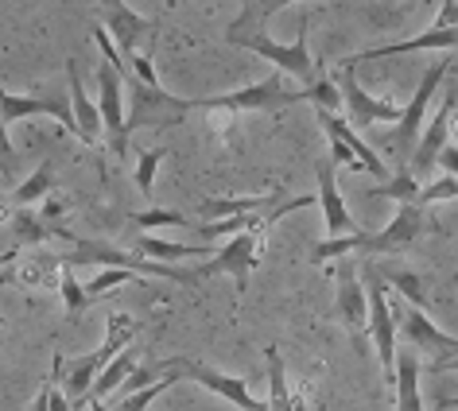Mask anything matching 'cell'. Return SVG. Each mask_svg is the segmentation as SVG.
Masks as SVG:
<instances>
[{"instance_id": "cell-36", "label": "cell", "mask_w": 458, "mask_h": 411, "mask_svg": "<svg viewBox=\"0 0 458 411\" xmlns=\"http://www.w3.org/2000/svg\"><path fill=\"white\" fill-rule=\"evenodd\" d=\"M132 225H140V230H152V225H187V230H194L187 214H175V210H144V214H132Z\"/></svg>"}, {"instance_id": "cell-28", "label": "cell", "mask_w": 458, "mask_h": 411, "mask_svg": "<svg viewBox=\"0 0 458 411\" xmlns=\"http://www.w3.org/2000/svg\"><path fill=\"white\" fill-rule=\"evenodd\" d=\"M55 190V171L47 167V164H43L39 171H36V175H31V179H24V182H20V187H16V194H13V202H16V210H28V206L31 202H39V198H47V194Z\"/></svg>"}, {"instance_id": "cell-2", "label": "cell", "mask_w": 458, "mask_h": 411, "mask_svg": "<svg viewBox=\"0 0 458 411\" xmlns=\"http://www.w3.org/2000/svg\"><path fill=\"white\" fill-rule=\"evenodd\" d=\"M140 334V323H136L132 315H109V326H106V341H101V349L94 353H86V357H78L74 365H63V396H66V404H71V411L78 407H86V392H89V384L98 381V373L106 369V365L117 357L121 349H129L132 346V338Z\"/></svg>"}, {"instance_id": "cell-21", "label": "cell", "mask_w": 458, "mask_h": 411, "mask_svg": "<svg viewBox=\"0 0 458 411\" xmlns=\"http://www.w3.org/2000/svg\"><path fill=\"white\" fill-rule=\"evenodd\" d=\"M454 28H446V31H428V36H416V39H404V43H388V47H369V51H358L353 59H346L342 66H350V63H365V59H385V55H408V51H454Z\"/></svg>"}, {"instance_id": "cell-32", "label": "cell", "mask_w": 458, "mask_h": 411, "mask_svg": "<svg viewBox=\"0 0 458 411\" xmlns=\"http://www.w3.org/2000/svg\"><path fill=\"white\" fill-rule=\"evenodd\" d=\"M124 280H132V272H121V268H101L94 280L86 283V303H94V299H101V295H109L113 288H121Z\"/></svg>"}, {"instance_id": "cell-16", "label": "cell", "mask_w": 458, "mask_h": 411, "mask_svg": "<svg viewBox=\"0 0 458 411\" xmlns=\"http://www.w3.org/2000/svg\"><path fill=\"white\" fill-rule=\"evenodd\" d=\"M55 117L66 132H74V117H71V101L63 97H20V94H8L0 89V124H13V121H24V117Z\"/></svg>"}, {"instance_id": "cell-44", "label": "cell", "mask_w": 458, "mask_h": 411, "mask_svg": "<svg viewBox=\"0 0 458 411\" xmlns=\"http://www.w3.org/2000/svg\"><path fill=\"white\" fill-rule=\"evenodd\" d=\"M435 164H439V167L446 171V175H454V171H458V147H454V144H446L443 152H439V159H435Z\"/></svg>"}, {"instance_id": "cell-14", "label": "cell", "mask_w": 458, "mask_h": 411, "mask_svg": "<svg viewBox=\"0 0 458 411\" xmlns=\"http://www.w3.org/2000/svg\"><path fill=\"white\" fill-rule=\"evenodd\" d=\"M396 326H400V334H404L416 349H428V353H435V357H439V365H435V373L454 369V349H458L454 334H443V330L435 326L423 311H416V306L400 311V315H396Z\"/></svg>"}, {"instance_id": "cell-11", "label": "cell", "mask_w": 458, "mask_h": 411, "mask_svg": "<svg viewBox=\"0 0 458 411\" xmlns=\"http://www.w3.org/2000/svg\"><path fill=\"white\" fill-rule=\"evenodd\" d=\"M423 233H428V214H423L420 206H400V214L393 218V225H385L381 233H365V230H361L358 253H365V256L400 253V248L416 245Z\"/></svg>"}, {"instance_id": "cell-17", "label": "cell", "mask_w": 458, "mask_h": 411, "mask_svg": "<svg viewBox=\"0 0 458 411\" xmlns=\"http://www.w3.org/2000/svg\"><path fill=\"white\" fill-rule=\"evenodd\" d=\"M335 311L338 318L346 323V330L358 341L365 334V315H369V306H365V288H361V276L353 272V264H342L338 268V280H335Z\"/></svg>"}, {"instance_id": "cell-46", "label": "cell", "mask_w": 458, "mask_h": 411, "mask_svg": "<svg viewBox=\"0 0 458 411\" xmlns=\"http://www.w3.org/2000/svg\"><path fill=\"white\" fill-rule=\"evenodd\" d=\"M0 326H4V323H0Z\"/></svg>"}, {"instance_id": "cell-42", "label": "cell", "mask_w": 458, "mask_h": 411, "mask_svg": "<svg viewBox=\"0 0 458 411\" xmlns=\"http://www.w3.org/2000/svg\"><path fill=\"white\" fill-rule=\"evenodd\" d=\"M454 16H458V4H454V0H446V4H439V20H435V31L454 28Z\"/></svg>"}, {"instance_id": "cell-37", "label": "cell", "mask_w": 458, "mask_h": 411, "mask_svg": "<svg viewBox=\"0 0 458 411\" xmlns=\"http://www.w3.org/2000/svg\"><path fill=\"white\" fill-rule=\"evenodd\" d=\"M307 101H315L318 113H335V109H342V97H338V89H335V82H330V78L307 86Z\"/></svg>"}, {"instance_id": "cell-40", "label": "cell", "mask_w": 458, "mask_h": 411, "mask_svg": "<svg viewBox=\"0 0 458 411\" xmlns=\"http://www.w3.org/2000/svg\"><path fill=\"white\" fill-rule=\"evenodd\" d=\"M63 365H66V357H63V353H55V361H51V373H47V381H43L39 396H36V411H47V396H51V384H55V376L63 373Z\"/></svg>"}, {"instance_id": "cell-15", "label": "cell", "mask_w": 458, "mask_h": 411, "mask_svg": "<svg viewBox=\"0 0 458 411\" xmlns=\"http://www.w3.org/2000/svg\"><path fill=\"white\" fill-rule=\"evenodd\" d=\"M335 171H338V167L330 164V159H318V164H315V175H318V194H315V202L323 206L327 237H350V233H358V222H353V214L346 210V202H342Z\"/></svg>"}, {"instance_id": "cell-30", "label": "cell", "mask_w": 458, "mask_h": 411, "mask_svg": "<svg viewBox=\"0 0 458 411\" xmlns=\"http://www.w3.org/2000/svg\"><path fill=\"white\" fill-rule=\"evenodd\" d=\"M358 233H350V237H327V241H318L311 248V260L315 264H327V260H338V256H346V253H358Z\"/></svg>"}, {"instance_id": "cell-9", "label": "cell", "mask_w": 458, "mask_h": 411, "mask_svg": "<svg viewBox=\"0 0 458 411\" xmlns=\"http://www.w3.org/2000/svg\"><path fill=\"white\" fill-rule=\"evenodd\" d=\"M98 117H101V140H109L113 155H129V136H124V78L109 63L98 66Z\"/></svg>"}, {"instance_id": "cell-8", "label": "cell", "mask_w": 458, "mask_h": 411, "mask_svg": "<svg viewBox=\"0 0 458 411\" xmlns=\"http://www.w3.org/2000/svg\"><path fill=\"white\" fill-rule=\"evenodd\" d=\"M191 113L187 97L167 94L164 86L148 89L140 82H132V109L124 113V136H132L136 129H171Z\"/></svg>"}, {"instance_id": "cell-31", "label": "cell", "mask_w": 458, "mask_h": 411, "mask_svg": "<svg viewBox=\"0 0 458 411\" xmlns=\"http://www.w3.org/2000/svg\"><path fill=\"white\" fill-rule=\"evenodd\" d=\"M171 384H175V381H171V376H159V381H152L148 388H140V392L124 396V399H121V404L113 407V411H148V404H152V399H159V396H164Z\"/></svg>"}, {"instance_id": "cell-25", "label": "cell", "mask_w": 458, "mask_h": 411, "mask_svg": "<svg viewBox=\"0 0 458 411\" xmlns=\"http://www.w3.org/2000/svg\"><path fill=\"white\" fill-rule=\"evenodd\" d=\"M136 256L152 260V264H167L171 260H182V256H214L210 245H179V241H159V237H148L140 233L136 237Z\"/></svg>"}, {"instance_id": "cell-45", "label": "cell", "mask_w": 458, "mask_h": 411, "mask_svg": "<svg viewBox=\"0 0 458 411\" xmlns=\"http://www.w3.org/2000/svg\"><path fill=\"white\" fill-rule=\"evenodd\" d=\"M89 407H94V411H113V407H106V404H89Z\"/></svg>"}, {"instance_id": "cell-35", "label": "cell", "mask_w": 458, "mask_h": 411, "mask_svg": "<svg viewBox=\"0 0 458 411\" xmlns=\"http://www.w3.org/2000/svg\"><path fill=\"white\" fill-rule=\"evenodd\" d=\"M59 291H63V303H66V311H86V291H82V283L74 280V268H63L59 264Z\"/></svg>"}, {"instance_id": "cell-7", "label": "cell", "mask_w": 458, "mask_h": 411, "mask_svg": "<svg viewBox=\"0 0 458 411\" xmlns=\"http://www.w3.org/2000/svg\"><path fill=\"white\" fill-rule=\"evenodd\" d=\"M156 373L159 376H171V381H194V384H202V388H210L214 396H222L229 399L233 407H242V411H268L260 399L249 396V388L245 381H237V376H225V373H217L210 369V365H202V361H191V357H171V361H159L156 365Z\"/></svg>"}, {"instance_id": "cell-29", "label": "cell", "mask_w": 458, "mask_h": 411, "mask_svg": "<svg viewBox=\"0 0 458 411\" xmlns=\"http://www.w3.org/2000/svg\"><path fill=\"white\" fill-rule=\"evenodd\" d=\"M369 194H381V198H393V202H400V206H416V194H420V182L408 175V167L400 164L396 167V175L385 182V187H377V190H369Z\"/></svg>"}, {"instance_id": "cell-4", "label": "cell", "mask_w": 458, "mask_h": 411, "mask_svg": "<svg viewBox=\"0 0 458 411\" xmlns=\"http://www.w3.org/2000/svg\"><path fill=\"white\" fill-rule=\"evenodd\" d=\"M63 268H74V264H101V268H121V272H132V276H156V280H175V283H194V272H179V268H167V264H152V260L136 256V253H124V248H113V245H101V241H78L74 237V253L71 256H59Z\"/></svg>"}, {"instance_id": "cell-13", "label": "cell", "mask_w": 458, "mask_h": 411, "mask_svg": "<svg viewBox=\"0 0 458 411\" xmlns=\"http://www.w3.org/2000/svg\"><path fill=\"white\" fill-rule=\"evenodd\" d=\"M335 89H338V97H342V105L350 109V117H353V124L358 129H369V124H396L400 121V105H393L388 97H373V94H365L361 89V82L353 78L350 71H338L335 78ZM350 124V129H353Z\"/></svg>"}, {"instance_id": "cell-3", "label": "cell", "mask_w": 458, "mask_h": 411, "mask_svg": "<svg viewBox=\"0 0 458 411\" xmlns=\"http://www.w3.org/2000/svg\"><path fill=\"white\" fill-rule=\"evenodd\" d=\"M300 101H307V89H288L284 86V78L272 71L265 82H253L245 89H229V94H217V97H199L191 101V113L194 109H225V113H249V109H288V105H300Z\"/></svg>"}, {"instance_id": "cell-1", "label": "cell", "mask_w": 458, "mask_h": 411, "mask_svg": "<svg viewBox=\"0 0 458 411\" xmlns=\"http://www.w3.org/2000/svg\"><path fill=\"white\" fill-rule=\"evenodd\" d=\"M280 8H288V4H242V16L233 20V24L225 28V39L233 43V47H249V51H257L260 59H268L272 66H276V74H292V78H300V82L311 86L315 82V63H311V51H307V24L300 31V39L295 43H276L265 31V24L272 16L280 13Z\"/></svg>"}, {"instance_id": "cell-33", "label": "cell", "mask_w": 458, "mask_h": 411, "mask_svg": "<svg viewBox=\"0 0 458 411\" xmlns=\"http://www.w3.org/2000/svg\"><path fill=\"white\" fill-rule=\"evenodd\" d=\"M454 194H458L454 175H443L439 182H431V187H420L416 206H420V210H428V206H435V202H454Z\"/></svg>"}, {"instance_id": "cell-41", "label": "cell", "mask_w": 458, "mask_h": 411, "mask_svg": "<svg viewBox=\"0 0 458 411\" xmlns=\"http://www.w3.org/2000/svg\"><path fill=\"white\" fill-rule=\"evenodd\" d=\"M327 140H330V164H335V167H353V171H358V159H353V152H350V147L346 144H338L335 140V136H327Z\"/></svg>"}, {"instance_id": "cell-43", "label": "cell", "mask_w": 458, "mask_h": 411, "mask_svg": "<svg viewBox=\"0 0 458 411\" xmlns=\"http://www.w3.org/2000/svg\"><path fill=\"white\" fill-rule=\"evenodd\" d=\"M59 381H63V373L55 376V384H51V396H47V411H71V404H66V396H63Z\"/></svg>"}, {"instance_id": "cell-39", "label": "cell", "mask_w": 458, "mask_h": 411, "mask_svg": "<svg viewBox=\"0 0 458 411\" xmlns=\"http://www.w3.org/2000/svg\"><path fill=\"white\" fill-rule=\"evenodd\" d=\"M152 381H159L156 365H136V369H132V373L121 381V392H129V396H132V392H140V388H148Z\"/></svg>"}, {"instance_id": "cell-6", "label": "cell", "mask_w": 458, "mask_h": 411, "mask_svg": "<svg viewBox=\"0 0 458 411\" xmlns=\"http://www.w3.org/2000/svg\"><path fill=\"white\" fill-rule=\"evenodd\" d=\"M260 245H265V225H253V230L229 237L222 248H214V256L194 272V280H206V276H233L237 283V295H245L249 288V272L260 264Z\"/></svg>"}, {"instance_id": "cell-19", "label": "cell", "mask_w": 458, "mask_h": 411, "mask_svg": "<svg viewBox=\"0 0 458 411\" xmlns=\"http://www.w3.org/2000/svg\"><path fill=\"white\" fill-rule=\"evenodd\" d=\"M66 78H71V117H74V136L82 140L86 147H98L101 144V117H98V105L86 97L82 89V78H78V63L66 59Z\"/></svg>"}, {"instance_id": "cell-18", "label": "cell", "mask_w": 458, "mask_h": 411, "mask_svg": "<svg viewBox=\"0 0 458 411\" xmlns=\"http://www.w3.org/2000/svg\"><path fill=\"white\" fill-rule=\"evenodd\" d=\"M106 36L113 43V51L121 55V63H129L136 47H140V36L148 31V20L140 13H132L129 4H121V0H113V4H106Z\"/></svg>"}, {"instance_id": "cell-38", "label": "cell", "mask_w": 458, "mask_h": 411, "mask_svg": "<svg viewBox=\"0 0 458 411\" xmlns=\"http://www.w3.org/2000/svg\"><path fill=\"white\" fill-rule=\"evenodd\" d=\"M16 164H20V155H16V147L13 140H8V129L0 124V182H16Z\"/></svg>"}, {"instance_id": "cell-12", "label": "cell", "mask_w": 458, "mask_h": 411, "mask_svg": "<svg viewBox=\"0 0 458 411\" xmlns=\"http://www.w3.org/2000/svg\"><path fill=\"white\" fill-rule=\"evenodd\" d=\"M446 74H454V59H451V55H443V59H435L428 66V74H423V82L416 86L411 101L400 109V121H396V144L400 147H416V140H420V121L428 117V105H431L435 89H439V82H443Z\"/></svg>"}, {"instance_id": "cell-23", "label": "cell", "mask_w": 458, "mask_h": 411, "mask_svg": "<svg viewBox=\"0 0 458 411\" xmlns=\"http://www.w3.org/2000/svg\"><path fill=\"white\" fill-rule=\"evenodd\" d=\"M373 276L381 280V283H388V288H396V291L404 295V299H408L411 306H416V311L428 315L431 295H428V283H423L420 272H411V268H396V264H381V268L373 264Z\"/></svg>"}, {"instance_id": "cell-5", "label": "cell", "mask_w": 458, "mask_h": 411, "mask_svg": "<svg viewBox=\"0 0 458 411\" xmlns=\"http://www.w3.org/2000/svg\"><path fill=\"white\" fill-rule=\"evenodd\" d=\"M361 288H365V334L373 338L377 346V357H381V369H385V381L393 384V361H396V311L388 303V288L373 276V264L361 268Z\"/></svg>"}, {"instance_id": "cell-26", "label": "cell", "mask_w": 458, "mask_h": 411, "mask_svg": "<svg viewBox=\"0 0 458 411\" xmlns=\"http://www.w3.org/2000/svg\"><path fill=\"white\" fill-rule=\"evenodd\" d=\"M265 369H268V411H300V399L292 396L288 388V369H284V357L276 346L265 349Z\"/></svg>"}, {"instance_id": "cell-20", "label": "cell", "mask_w": 458, "mask_h": 411, "mask_svg": "<svg viewBox=\"0 0 458 411\" xmlns=\"http://www.w3.org/2000/svg\"><path fill=\"white\" fill-rule=\"evenodd\" d=\"M318 124H323V132H327V136H335L338 144H346V147H350L361 171H369V175H377V179H385V175H388V167L381 164V159H377V152H373V147L361 140L358 132L350 129L346 121L338 117V113H318Z\"/></svg>"}, {"instance_id": "cell-34", "label": "cell", "mask_w": 458, "mask_h": 411, "mask_svg": "<svg viewBox=\"0 0 458 411\" xmlns=\"http://www.w3.org/2000/svg\"><path fill=\"white\" fill-rule=\"evenodd\" d=\"M167 159V147H152V152L140 155V164H136V187L140 194H152V182H156V167Z\"/></svg>"}, {"instance_id": "cell-22", "label": "cell", "mask_w": 458, "mask_h": 411, "mask_svg": "<svg viewBox=\"0 0 458 411\" xmlns=\"http://www.w3.org/2000/svg\"><path fill=\"white\" fill-rule=\"evenodd\" d=\"M393 388H396V411H423L420 396V361L416 353H400L393 361Z\"/></svg>"}, {"instance_id": "cell-24", "label": "cell", "mask_w": 458, "mask_h": 411, "mask_svg": "<svg viewBox=\"0 0 458 411\" xmlns=\"http://www.w3.org/2000/svg\"><path fill=\"white\" fill-rule=\"evenodd\" d=\"M8 225H13V241L16 245H43V241H51V237H66V241H74V233L66 230V225L43 222L39 214H31V210H16Z\"/></svg>"}, {"instance_id": "cell-27", "label": "cell", "mask_w": 458, "mask_h": 411, "mask_svg": "<svg viewBox=\"0 0 458 411\" xmlns=\"http://www.w3.org/2000/svg\"><path fill=\"white\" fill-rule=\"evenodd\" d=\"M136 369V349L129 346V349H121L117 357H113L106 369L98 373V381L89 384V392H86V404H106V396L113 392V388H121V381L129 376Z\"/></svg>"}, {"instance_id": "cell-10", "label": "cell", "mask_w": 458, "mask_h": 411, "mask_svg": "<svg viewBox=\"0 0 458 411\" xmlns=\"http://www.w3.org/2000/svg\"><path fill=\"white\" fill-rule=\"evenodd\" d=\"M454 113H458V82H454V74H451V82H446V97H443L439 113H435L431 124L423 129V136L416 140V147H411V159L404 164V167H408V175L416 179V182L431 175L435 159H439V152L446 147V129H451Z\"/></svg>"}]
</instances>
